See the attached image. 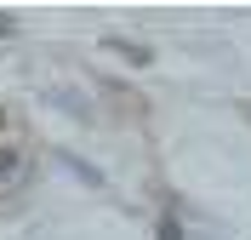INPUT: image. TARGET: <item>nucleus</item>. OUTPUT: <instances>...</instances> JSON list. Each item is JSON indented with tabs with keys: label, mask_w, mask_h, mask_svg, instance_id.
I'll list each match as a JSON object with an SVG mask.
<instances>
[{
	"label": "nucleus",
	"mask_w": 251,
	"mask_h": 240,
	"mask_svg": "<svg viewBox=\"0 0 251 240\" xmlns=\"http://www.w3.org/2000/svg\"><path fill=\"white\" fill-rule=\"evenodd\" d=\"M12 166H17V155H12V149H0V177L12 172Z\"/></svg>",
	"instance_id": "nucleus-1"
},
{
	"label": "nucleus",
	"mask_w": 251,
	"mask_h": 240,
	"mask_svg": "<svg viewBox=\"0 0 251 240\" xmlns=\"http://www.w3.org/2000/svg\"><path fill=\"white\" fill-rule=\"evenodd\" d=\"M0 132H6V114H0Z\"/></svg>",
	"instance_id": "nucleus-2"
}]
</instances>
